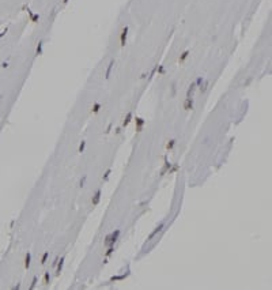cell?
I'll use <instances>...</instances> for the list:
<instances>
[{"label": "cell", "instance_id": "6da1fadb", "mask_svg": "<svg viewBox=\"0 0 272 290\" xmlns=\"http://www.w3.org/2000/svg\"><path fill=\"white\" fill-rule=\"evenodd\" d=\"M165 225H166V222H165V221H162V222H161V223H159V225H158V226H156V228H155V229H154V230H152V232H151V233H150V236H148V237H147V243H150V241H151V240H152V238H154V237H155V236H156V234H158V233H159V232H161V230H162V229H163V228H165Z\"/></svg>", "mask_w": 272, "mask_h": 290}, {"label": "cell", "instance_id": "7a4b0ae2", "mask_svg": "<svg viewBox=\"0 0 272 290\" xmlns=\"http://www.w3.org/2000/svg\"><path fill=\"white\" fill-rule=\"evenodd\" d=\"M120 233H121V230L120 229H116L112 234H109V243H108V247H110V245H114L117 243V240H119V237H120Z\"/></svg>", "mask_w": 272, "mask_h": 290}, {"label": "cell", "instance_id": "3957f363", "mask_svg": "<svg viewBox=\"0 0 272 290\" xmlns=\"http://www.w3.org/2000/svg\"><path fill=\"white\" fill-rule=\"evenodd\" d=\"M128 31H129V27L128 26H124L123 30H121V33H120V45L121 46H125V44H127Z\"/></svg>", "mask_w": 272, "mask_h": 290}, {"label": "cell", "instance_id": "277c9868", "mask_svg": "<svg viewBox=\"0 0 272 290\" xmlns=\"http://www.w3.org/2000/svg\"><path fill=\"white\" fill-rule=\"evenodd\" d=\"M133 120H135V124H136V132H141V131H143V127L146 124V120L143 117H135Z\"/></svg>", "mask_w": 272, "mask_h": 290}, {"label": "cell", "instance_id": "5b68a950", "mask_svg": "<svg viewBox=\"0 0 272 290\" xmlns=\"http://www.w3.org/2000/svg\"><path fill=\"white\" fill-rule=\"evenodd\" d=\"M101 196H102V191L101 189H97V192L93 195V199H91V204L93 206H97L101 200Z\"/></svg>", "mask_w": 272, "mask_h": 290}, {"label": "cell", "instance_id": "8992f818", "mask_svg": "<svg viewBox=\"0 0 272 290\" xmlns=\"http://www.w3.org/2000/svg\"><path fill=\"white\" fill-rule=\"evenodd\" d=\"M63 267H64V256L63 257H60V261H57V264H56V272H54V275L56 276H59L60 275V272L63 271Z\"/></svg>", "mask_w": 272, "mask_h": 290}, {"label": "cell", "instance_id": "52a82bcc", "mask_svg": "<svg viewBox=\"0 0 272 290\" xmlns=\"http://www.w3.org/2000/svg\"><path fill=\"white\" fill-rule=\"evenodd\" d=\"M197 89V86H196L195 82H192L191 85H189L188 90H187V98H193V93H195V90Z\"/></svg>", "mask_w": 272, "mask_h": 290}, {"label": "cell", "instance_id": "ba28073f", "mask_svg": "<svg viewBox=\"0 0 272 290\" xmlns=\"http://www.w3.org/2000/svg\"><path fill=\"white\" fill-rule=\"evenodd\" d=\"M182 108L185 110H192L193 109V98H185V101L182 104Z\"/></svg>", "mask_w": 272, "mask_h": 290}, {"label": "cell", "instance_id": "9c48e42d", "mask_svg": "<svg viewBox=\"0 0 272 290\" xmlns=\"http://www.w3.org/2000/svg\"><path fill=\"white\" fill-rule=\"evenodd\" d=\"M113 67H114V60L112 59V60L109 61V64H108V68H106V71H105V79H109L110 78L112 71H113Z\"/></svg>", "mask_w": 272, "mask_h": 290}, {"label": "cell", "instance_id": "30bf717a", "mask_svg": "<svg viewBox=\"0 0 272 290\" xmlns=\"http://www.w3.org/2000/svg\"><path fill=\"white\" fill-rule=\"evenodd\" d=\"M132 120H133V114H132V112H128L125 118H124V121H123V128H127V127L131 124Z\"/></svg>", "mask_w": 272, "mask_h": 290}, {"label": "cell", "instance_id": "8fae6325", "mask_svg": "<svg viewBox=\"0 0 272 290\" xmlns=\"http://www.w3.org/2000/svg\"><path fill=\"white\" fill-rule=\"evenodd\" d=\"M170 166H171V164L169 162L166 158H165V165H163V168L161 169V176H163V174H166L167 172H169V169H170Z\"/></svg>", "mask_w": 272, "mask_h": 290}, {"label": "cell", "instance_id": "7c38bea8", "mask_svg": "<svg viewBox=\"0 0 272 290\" xmlns=\"http://www.w3.org/2000/svg\"><path fill=\"white\" fill-rule=\"evenodd\" d=\"M30 264H31V253L27 252L26 256H25V263H23V266H25V268L27 270V268L30 267Z\"/></svg>", "mask_w": 272, "mask_h": 290}, {"label": "cell", "instance_id": "4fadbf2b", "mask_svg": "<svg viewBox=\"0 0 272 290\" xmlns=\"http://www.w3.org/2000/svg\"><path fill=\"white\" fill-rule=\"evenodd\" d=\"M189 53H191L189 50H184V52L181 53V56L178 57V63H180V64H182V63H184L185 60H187L188 57H189Z\"/></svg>", "mask_w": 272, "mask_h": 290}, {"label": "cell", "instance_id": "5bb4252c", "mask_svg": "<svg viewBox=\"0 0 272 290\" xmlns=\"http://www.w3.org/2000/svg\"><path fill=\"white\" fill-rule=\"evenodd\" d=\"M208 85H210V81H207V79H204V82L202 83V86L199 87V90H200V93L202 94H204L207 91V89H208Z\"/></svg>", "mask_w": 272, "mask_h": 290}, {"label": "cell", "instance_id": "9a60e30c", "mask_svg": "<svg viewBox=\"0 0 272 290\" xmlns=\"http://www.w3.org/2000/svg\"><path fill=\"white\" fill-rule=\"evenodd\" d=\"M42 46H44V42L40 41L38 45H37V48H35V56H41L42 55Z\"/></svg>", "mask_w": 272, "mask_h": 290}, {"label": "cell", "instance_id": "2e32d148", "mask_svg": "<svg viewBox=\"0 0 272 290\" xmlns=\"http://www.w3.org/2000/svg\"><path fill=\"white\" fill-rule=\"evenodd\" d=\"M101 108H102V105L99 104V102H95V104H93V108H91V112L94 113V114H97L98 112L101 110Z\"/></svg>", "mask_w": 272, "mask_h": 290}, {"label": "cell", "instance_id": "e0dca14e", "mask_svg": "<svg viewBox=\"0 0 272 290\" xmlns=\"http://www.w3.org/2000/svg\"><path fill=\"white\" fill-rule=\"evenodd\" d=\"M176 143H177L176 139H170V140L166 143V150H173V149H174V146H176Z\"/></svg>", "mask_w": 272, "mask_h": 290}, {"label": "cell", "instance_id": "ac0fdd59", "mask_svg": "<svg viewBox=\"0 0 272 290\" xmlns=\"http://www.w3.org/2000/svg\"><path fill=\"white\" fill-rule=\"evenodd\" d=\"M49 282H50V274H49V272H44L42 283H44V285H49Z\"/></svg>", "mask_w": 272, "mask_h": 290}, {"label": "cell", "instance_id": "d6986e66", "mask_svg": "<svg viewBox=\"0 0 272 290\" xmlns=\"http://www.w3.org/2000/svg\"><path fill=\"white\" fill-rule=\"evenodd\" d=\"M113 252H114V245H110V247H108V249H106L105 256H106V257L112 256V255H113Z\"/></svg>", "mask_w": 272, "mask_h": 290}, {"label": "cell", "instance_id": "ffe728a7", "mask_svg": "<svg viewBox=\"0 0 272 290\" xmlns=\"http://www.w3.org/2000/svg\"><path fill=\"white\" fill-rule=\"evenodd\" d=\"M84 149H86V140H82L80 144H79V147H78V153H83Z\"/></svg>", "mask_w": 272, "mask_h": 290}, {"label": "cell", "instance_id": "44dd1931", "mask_svg": "<svg viewBox=\"0 0 272 290\" xmlns=\"http://www.w3.org/2000/svg\"><path fill=\"white\" fill-rule=\"evenodd\" d=\"M128 276V274H123V275H119V276H113L112 279H110V282H113V281H121V279H124V278H127Z\"/></svg>", "mask_w": 272, "mask_h": 290}, {"label": "cell", "instance_id": "7402d4cb", "mask_svg": "<svg viewBox=\"0 0 272 290\" xmlns=\"http://www.w3.org/2000/svg\"><path fill=\"white\" fill-rule=\"evenodd\" d=\"M86 181H87V176H86V174H84V176L80 178V181H79V187H80V188H83V187H84Z\"/></svg>", "mask_w": 272, "mask_h": 290}, {"label": "cell", "instance_id": "603a6c76", "mask_svg": "<svg viewBox=\"0 0 272 290\" xmlns=\"http://www.w3.org/2000/svg\"><path fill=\"white\" fill-rule=\"evenodd\" d=\"M203 82H204V76H199V78L195 81V83H196V86H197V87L202 86V83H203Z\"/></svg>", "mask_w": 272, "mask_h": 290}, {"label": "cell", "instance_id": "cb8c5ba5", "mask_svg": "<svg viewBox=\"0 0 272 290\" xmlns=\"http://www.w3.org/2000/svg\"><path fill=\"white\" fill-rule=\"evenodd\" d=\"M48 256H49V252H45L44 255H42V257H41V264H45V263H46V260H48Z\"/></svg>", "mask_w": 272, "mask_h": 290}, {"label": "cell", "instance_id": "d4e9b609", "mask_svg": "<svg viewBox=\"0 0 272 290\" xmlns=\"http://www.w3.org/2000/svg\"><path fill=\"white\" fill-rule=\"evenodd\" d=\"M156 71H158L159 75H163V74H165V67L161 65V64H158V67H156Z\"/></svg>", "mask_w": 272, "mask_h": 290}, {"label": "cell", "instance_id": "484cf974", "mask_svg": "<svg viewBox=\"0 0 272 290\" xmlns=\"http://www.w3.org/2000/svg\"><path fill=\"white\" fill-rule=\"evenodd\" d=\"M37 281H38V278H37V276H33V281H31L30 289H34V287H35V285H37Z\"/></svg>", "mask_w": 272, "mask_h": 290}, {"label": "cell", "instance_id": "4316f807", "mask_svg": "<svg viewBox=\"0 0 272 290\" xmlns=\"http://www.w3.org/2000/svg\"><path fill=\"white\" fill-rule=\"evenodd\" d=\"M110 173H112V169H108V170H106V172H105V174H104V177H102V178H104V180L106 181V180H108V178H109Z\"/></svg>", "mask_w": 272, "mask_h": 290}, {"label": "cell", "instance_id": "83f0119b", "mask_svg": "<svg viewBox=\"0 0 272 290\" xmlns=\"http://www.w3.org/2000/svg\"><path fill=\"white\" fill-rule=\"evenodd\" d=\"M30 17H31V22H37L38 19H40V15L38 14H31Z\"/></svg>", "mask_w": 272, "mask_h": 290}, {"label": "cell", "instance_id": "f1b7e54d", "mask_svg": "<svg viewBox=\"0 0 272 290\" xmlns=\"http://www.w3.org/2000/svg\"><path fill=\"white\" fill-rule=\"evenodd\" d=\"M178 169V165H174V166H170V169H169V174H171V173H174L176 170Z\"/></svg>", "mask_w": 272, "mask_h": 290}, {"label": "cell", "instance_id": "f546056e", "mask_svg": "<svg viewBox=\"0 0 272 290\" xmlns=\"http://www.w3.org/2000/svg\"><path fill=\"white\" fill-rule=\"evenodd\" d=\"M176 95V83H173L171 85V97H174Z\"/></svg>", "mask_w": 272, "mask_h": 290}, {"label": "cell", "instance_id": "4dcf8cb0", "mask_svg": "<svg viewBox=\"0 0 272 290\" xmlns=\"http://www.w3.org/2000/svg\"><path fill=\"white\" fill-rule=\"evenodd\" d=\"M8 65H10V64H8L7 61H3V63H2V68H8Z\"/></svg>", "mask_w": 272, "mask_h": 290}, {"label": "cell", "instance_id": "1f68e13d", "mask_svg": "<svg viewBox=\"0 0 272 290\" xmlns=\"http://www.w3.org/2000/svg\"><path fill=\"white\" fill-rule=\"evenodd\" d=\"M110 129H112V124H109V125H108V128H106V134H109V132H110Z\"/></svg>", "mask_w": 272, "mask_h": 290}, {"label": "cell", "instance_id": "d6a6232c", "mask_svg": "<svg viewBox=\"0 0 272 290\" xmlns=\"http://www.w3.org/2000/svg\"><path fill=\"white\" fill-rule=\"evenodd\" d=\"M120 132H121V127H119V128H116V134H117V135H119V134H120Z\"/></svg>", "mask_w": 272, "mask_h": 290}, {"label": "cell", "instance_id": "836d02e7", "mask_svg": "<svg viewBox=\"0 0 272 290\" xmlns=\"http://www.w3.org/2000/svg\"><path fill=\"white\" fill-rule=\"evenodd\" d=\"M63 3H64V4H67V3H68V0H63Z\"/></svg>", "mask_w": 272, "mask_h": 290}, {"label": "cell", "instance_id": "e575fe53", "mask_svg": "<svg viewBox=\"0 0 272 290\" xmlns=\"http://www.w3.org/2000/svg\"><path fill=\"white\" fill-rule=\"evenodd\" d=\"M2 98H3V97H2V95H0V102H2Z\"/></svg>", "mask_w": 272, "mask_h": 290}]
</instances>
